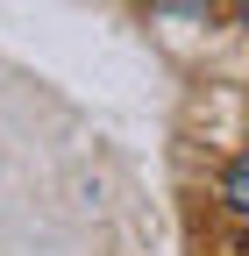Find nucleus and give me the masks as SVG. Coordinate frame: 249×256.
<instances>
[{"mask_svg": "<svg viewBox=\"0 0 249 256\" xmlns=\"http://www.w3.org/2000/svg\"><path fill=\"white\" fill-rule=\"evenodd\" d=\"M221 200L249 220V156H235V164H228V178H221Z\"/></svg>", "mask_w": 249, "mask_h": 256, "instance_id": "nucleus-1", "label": "nucleus"}]
</instances>
